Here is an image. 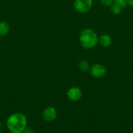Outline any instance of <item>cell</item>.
<instances>
[{"instance_id":"obj_1","label":"cell","mask_w":133,"mask_h":133,"mask_svg":"<svg viewBox=\"0 0 133 133\" xmlns=\"http://www.w3.org/2000/svg\"><path fill=\"white\" fill-rule=\"evenodd\" d=\"M27 118L22 113H13L7 119V127L11 133H22L27 127Z\"/></svg>"},{"instance_id":"obj_2","label":"cell","mask_w":133,"mask_h":133,"mask_svg":"<svg viewBox=\"0 0 133 133\" xmlns=\"http://www.w3.org/2000/svg\"><path fill=\"white\" fill-rule=\"evenodd\" d=\"M98 37L96 32L90 28H86L80 32L79 40L81 45L84 49H92L98 43Z\"/></svg>"},{"instance_id":"obj_3","label":"cell","mask_w":133,"mask_h":133,"mask_svg":"<svg viewBox=\"0 0 133 133\" xmlns=\"http://www.w3.org/2000/svg\"><path fill=\"white\" fill-rule=\"evenodd\" d=\"M93 6V0H74V8L79 13L89 11Z\"/></svg>"},{"instance_id":"obj_4","label":"cell","mask_w":133,"mask_h":133,"mask_svg":"<svg viewBox=\"0 0 133 133\" xmlns=\"http://www.w3.org/2000/svg\"><path fill=\"white\" fill-rule=\"evenodd\" d=\"M106 68L101 64H95L90 68V73L95 78H102L106 74Z\"/></svg>"},{"instance_id":"obj_5","label":"cell","mask_w":133,"mask_h":133,"mask_svg":"<svg viewBox=\"0 0 133 133\" xmlns=\"http://www.w3.org/2000/svg\"><path fill=\"white\" fill-rule=\"evenodd\" d=\"M43 118L47 122H53L57 118V110L53 107H48L43 111Z\"/></svg>"},{"instance_id":"obj_6","label":"cell","mask_w":133,"mask_h":133,"mask_svg":"<svg viewBox=\"0 0 133 133\" xmlns=\"http://www.w3.org/2000/svg\"><path fill=\"white\" fill-rule=\"evenodd\" d=\"M68 98L72 101H76L80 99L82 96V92L78 87H71L66 92Z\"/></svg>"},{"instance_id":"obj_7","label":"cell","mask_w":133,"mask_h":133,"mask_svg":"<svg viewBox=\"0 0 133 133\" xmlns=\"http://www.w3.org/2000/svg\"><path fill=\"white\" fill-rule=\"evenodd\" d=\"M98 42L103 47H109L112 43V38L108 35H102L98 38Z\"/></svg>"},{"instance_id":"obj_8","label":"cell","mask_w":133,"mask_h":133,"mask_svg":"<svg viewBox=\"0 0 133 133\" xmlns=\"http://www.w3.org/2000/svg\"><path fill=\"white\" fill-rule=\"evenodd\" d=\"M10 31L9 23L6 22H0V36H5Z\"/></svg>"},{"instance_id":"obj_9","label":"cell","mask_w":133,"mask_h":133,"mask_svg":"<svg viewBox=\"0 0 133 133\" xmlns=\"http://www.w3.org/2000/svg\"><path fill=\"white\" fill-rule=\"evenodd\" d=\"M78 68L82 71L86 72L89 69V64L86 60H81L78 63Z\"/></svg>"},{"instance_id":"obj_10","label":"cell","mask_w":133,"mask_h":133,"mask_svg":"<svg viewBox=\"0 0 133 133\" xmlns=\"http://www.w3.org/2000/svg\"><path fill=\"white\" fill-rule=\"evenodd\" d=\"M110 10L111 12H112L113 14L117 15V14H119L121 12L122 9H121L119 5H116V4H115L114 3H113V5L110 6Z\"/></svg>"},{"instance_id":"obj_11","label":"cell","mask_w":133,"mask_h":133,"mask_svg":"<svg viewBox=\"0 0 133 133\" xmlns=\"http://www.w3.org/2000/svg\"><path fill=\"white\" fill-rule=\"evenodd\" d=\"M114 3L119 5L121 9H124L127 5L126 0H114Z\"/></svg>"},{"instance_id":"obj_12","label":"cell","mask_w":133,"mask_h":133,"mask_svg":"<svg viewBox=\"0 0 133 133\" xmlns=\"http://www.w3.org/2000/svg\"><path fill=\"white\" fill-rule=\"evenodd\" d=\"M100 1L104 6H111L114 3V0H100Z\"/></svg>"},{"instance_id":"obj_13","label":"cell","mask_w":133,"mask_h":133,"mask_svg":"<svg viewBox=\"0 0 133 133\" xmlns=\"http://www.w3.org/2000/svg\"><path fill=\"white\" fill-rule=\"evenodd\" d=\"M22 133H35V132L32 129L27 127L23 131H22Z\"/></svg>"},{"instance_id":"obj_14","label":"cell","mask_w":133,"mask_h":133,"mask_svg":"<svg viewBox=\"0 0 133 133\" xmlns=\"http://www.w3.org/2000/svg\"><path fill=\"white\" fill-rule=\"evenodd\" d=\"M126 2L127 5H129V6H133V0H126Z\"/></svg>"},{"instance_id":"obj_15","label":"cell","mask_w":133,"mask_h":133,"mask_svg":"<svg viewBox=\"0 0 133 133\" xmlns=\"http://www.w3.org/2000/svg\"><path fill=\"white\" fill-rule=\"evenodd\" d=\"M3 127V122L1 121H0V129Z\"/></svg>"},{"instance_id":"obj_16","label":"cell","mask_w":133,"mask_h":133,"mask_svg":"<svg viewBox=\"0 0 133 133\" xmlns=\"http://www.w3.org/2000/svg\"><path fill=\"white\" fill-rule=\"evenodd\" d=\"M0 133H2V132H1V131H0Z\"/></svg>"}]
</instances>
